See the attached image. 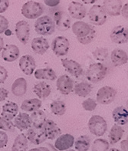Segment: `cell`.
Masks as SVG:
<instances>
[{
    "label": "cell",
    "instance_id": "cell-1",
    "mask_svg": "<svg viewBox=\"0 0 128 151\" xmlns=\"http://www.w3.org/2000/svg\"><path fill=\"white\" fill-rule=\"evenodd\" d=\"M72 32L77 37L78 41L82 45L90 44L96 35L94 27L81 21L76 22L73 24Z\"/></svg>",
    "mask_w": 128,
    "mask_h": 151
},
{
    "label": "cell",
    "instance_id": "cell-2",
    "mask_svg": "<svg viewBox=\"0 0 128 151\" xmlns=\"http://www.w3.org/2000/svg\"><path fill=\"white\" fill-rule=\"evenodd\" d=\"M35 30L43 36L51 35L55 31V25L53 19L48 15L40 16L35 22Z\"/></svg>",
    "mask_w": 128,
    "mask_h": 151
},
{
    "label": "cell",
    "instance_id": "cell-3",
    "mask_svg": "<svg viewBox=\"0 0 128 151\" xmlns=\"http://www.w3.org/2000/svg\"><path fill=\"white\" fill-rule=\"evenodd\" d=\"M107 68L101 63L91 64L86 72V78L93 83H98L107 75Z\"/></svg>",
    "mask_w": 128,
    "mask_h": 151
},
{
    "label": "cell",
    "instance_id": "cell-4",
    "mask_svg": "<svg viewBox=\"0 0 128 151\" xmlns=\"http://www.w3.org/2000/svg\"><path fill=\"white\" fill-rule=\"evenodd\" d=\"M44 6L42 3L29 1L25 3L22 8V15L29 19H38L44 12Z\"/></svg>",
    "mask_w": 128,
    "mask_h": 151
},
{
    "label": "cell",
    "instance_id": "cell-5",
    "mask_svg": "<svg viewBox=\"0 0 128 151\" xmlns=\"http://www.w3.org/2000/svg\"><path fill=\"white\" fill-rule=\"evenodd\" d=\"M88 129L94 136H103L107 130V121L100 115H94L88 121Z\"/></svg>",
    "mask_w": 128,
    "mask_h": 151
},
{
    "label": "cell",
    "instance_id": "cell-6",
    "mask_svg": "<svg viewBox=\"0 0 128 151\" xmlns=\"http://www.w3.org/2000/svg\"><path fill=\"white\" fill-rule=\"evenodd\" d=\"M88 18L92 24L95 25H102L107 21V13L103 6L94 5L88 12Z\"/></svg>",
    "mask_w": 128,
    "mask_h": 151
},
{
    "label": "cell",
    "instance_id": "cell-7",
    "mask_svg": "<svg viewBox=\"0 0 128 151\" xmlns=\"http://www.w3.org/2000/svg\"><path fill=\"white\" fill-rule=\"evenodd\" d=\"M117 91L110 86H104L98 90L96 95V101L101 104H110L114 101Z\"/></svg>",
    "mask_w": 128,
    "mask_h": 151
},
{
    "label": "cell",
    "instance_id": "cell-8",
    "mask_svg": "<svg viewBox=\"0 0 128 151\" xmlns=\"http://www.w3.org/2000/svg\"><path fill=\"white\" fill-rule=\"evenodd\" d=\"M52 51L57 56L62 57L66 55L69 52L70 42L67 38L64 36H58L52 43Z\"/></svg>",
    "mask_w": 128,
    "mask_h": 151
},
{
    "label": "cell",
    "instance_id": "cell-9",
    "mask_svg": "<svg viewBox=\"0 0 128 151\" xmlns=\"http://www.w3.org/2000/svg\"><path fill=\"white\" fill-rule=\"evenodd\" d=\"M54 22L58 30L65 32L71 27V19L69 15L62 11H58L54 13Z\"/></svg>",
    "mask_w": 128,
    "mask_h": 151
},
{
    "label": "cell",
    "instance_id": "cell-10",
    "mask_svg": "<svg viewBox=\"0 0 128 151\" xmlns=\"http://www.w3.org/2000/svg\"><path fill=\"white\" fill-rule=\"evenodd\" d=\"M15 35L19 42L26 45L30 36V27L25 21H19L15 25Z\"/></svg>",
    "mask_w": 128,
    "mask_h": 151
},
{
    "label": "cell",
    "instance_id": "cell-11",
    "mask_svg": "<svg viewBox=\"0 0 128 151\" xmlns=\"http://www.w3.org/2000/svg\"><path fill=\"white\" fill-rule=\"evenodd\" d=\"M19 66L25 75H32L35 70L36 63L32 56L30 55H25L20 58Z\"/></svg>",
    "mask_w": 128,
    "mask_h": 151
},
{
    "label": "cell",
    "instance_id": "cell-12",
    "mask_svg": "<svg viewBox=\"0 0 128 151\" xmlns=\"http://www.w3.org/2000/svg\"><path fill=\"white\" fill-rule=\"evenodd\" d=\"M111 39L116 44H125L128 41V32L126 27L118 25L114 27L111 32Z\"/></svg>",
    "mask_w": 128,
    "mask_h": 151
},
{
    "label": "cell",
    "instance_id": "cell-13",
    "mask_svg": "<svg viewBox=\"0 0 128 151\" xmlns=\"http://www.w3.org/2000/svg\"><path fill=\"white\" fill-rule=\"evenodd\" d=\"M41 128L48 140H54L61 134V129L52 120H46Z\"/></svg>",
    "mask_w": 128,
    "mask_h": 151
},
{
    "label": "cell",
    "instance_id": "cell-14",
    "mask_svg": "<svg viewBox=\"0 0 128 151\" xmlns=\"http://www.w3.org/2000/svg\"><path fill=\"white\" fill-rule=\"evenodd\" d=\"M26 137L28 140L35 145H39L44 143L47 139L42 128L35 127H31L28 129Z\"/></svg>",
    "mask_w": 128,
    "mask_h": 151
},
{
    "label": "cell",
    "instance_id": "cell-15",
    "mask_svg": "<svg viewBox=\"0 0 128 151\" xmlns=\"http://www.w3.org/2000/svg\"><path fill=\"white\" fill-rule=\"evenodd\" d=\"M57 89L62 94L68 95L73 91L74 88V81L69 76L66 75H61L57 80L56 82Z\"/></svg>",
    "mask_w": 128,
    "mask_h": 151
},
{
    "label": "cell",
    "instance_id": "cell-16",
    "mask_svg": "<svg viewBox=\"0 0 128 151\" xmlns=\"http://www.w3.org/2000/svg\"><path fill=\"white\" fill-rule=\"evenodd\" d=\"M61 61L65 70L75 78H78L83 74V68L81 65L76 61L68 58H62Z\"/></svg>",
    "mask_w": 128,
    "mask_h": 151
},
{
    "label": "cell",
    "instance_id": "cell-17",
    "mask_svg": "<svg viewBox=\"0 0 128 151\" xmlns=\"http://www.w3.org/2000/svg\"><path fill=\"white\" fill-rule=\"evenodd\" d=\"M75 144V137L69 134L61 135L57 138L55 143V147L59 151H65L70 149Z\"/></svg>",
    "mask_w": 128,
    "mask_h": 151
},
{
    "label": "cell",
    "instance_id": "cell-18",
    "mask_svg": "<svg viewBox=\"0 0 128 151\" xmlns=\"http://www.w3.org/2000/svg\"><path fill=\"white\" fill-rule=\"evenodd\" d=\"M103 8L106 13L111 16H118L121 15L122 9L121 0H104Z\"/></svg>",
    "mask_w": 128,
    "mask_h": 151
},
{
    "label": "cell",
    "instance_id": "cell-19",
    "mask_svg": "<svg viewBox=\"0 0 128 151\" xmlns=\"http://www.w3.org/2000/svg\"><path fill=\"white\" fill-rule=\"evenodd\" d=\"M68 12L73 19L80 20L86 16L87 10L82 3L78 2H71L68 6Z\"/></svg>",
    "mask_w": 128,
    "mask_h": 151
},
{
    "label": "cell",
    "instance_id": "cell-20",
    "mask_svg": "<svg viewBox=\"0 0 128 151\" xmlns=\"http://www.w3.org/2000/svg\"><path fill=\"white\" fill-rule=\"evenodd\" d=\"M19 48L15 45H7L4 47L2 52V59L7 62H12L19 58Z\"/></svg>",
    "mask_w": 128,
    "mask_h": 151
},
{
    "label": "cell",
    "instance_id": "cell-21",
    "mask_svg": "<svg viewBox=\"0 0 128 151\" xmlns=\"http://www.w3.org/2000/svg\"><path fill=\"white\" fill-rule=\"evenodd\" d=\"M32 49L38 55H43L45 53L49 48V43L46 38L43 37H37L33 38L31 44Z\"/></svg>",
    "mask_w": 128,
    "mask_h": 151
},
{
    "label": "cell",
    "instance_id": "cell-22",
    "mask_svg": "<svg viewBox=\"0 0 128 151\" xmlns=\"http://www.w3.org/2000/svg\"><path fill=\"white\" fill-rule=\"evenodd\" d=\"M111 59L114 67H118L127 63L128 56L125 51L120 48H115L111 52Z\"/></svg>",
    "mask_w": 128,
    "mask_h": 151
},
{
    "label": "cell",
    "instance_id": "cell-23",
    "mask_svg": "<svg viewBox=\"0 0 128 151\" xmlns=\"http://www.w3.org/2000/svg\"><path fill=\"white\" fill-rule=\"evenodd\" d=\"M14 127L20 130H27L32 127L30 116L27 113H19L14 118Z\"/></svg>",
    "mask_w": 128,
    "mask_h": 151
},
{
    "label": "cell",
    "instance_id": "cell-24",
    "mask_svg": "<svg viewBox=\"0 0 128 151\" xmlns=\"http://www.w3.org/2000/svg\"><path fill=\"white\" fill-rule=\"evenodd\" d=\"M114 121L117 125H125L128 122V111L123 106L116 107L112 112Z\"/></svg>",
    "mask_w": 128,
    "mask_h": 151
},
{
    "label": "cell",
    "instance_id": "cell-25",
    "mask_svg": "<svg viewBox=\"0 0 128 151\" xmlns=\"http://www.w3.org/2000/svg\"><path fill=\"white\" fill-rule=\"evenodd\" d=\"M19 113V106L15 102L9 101L2 106V117L12 121Z\"/></svg>",
    "mask_w": 128,
    "mask_h": 151
},
{
    "label": "cell",
    "instance_id": "cell-26",
    "mask_svg": "<svg viewBox=\"0 0 128 151\" xmlns=\"http://www.w3.org/2000/svg\"><path fill=\"white\" fill-rule=\"evenodd\" d=\"M27 81L24 78L15 80L12 85V92L16 97H22L27 92Z\"/></svg>",
    "mask_w": 128,
    "mask_h": 151
},
{
    "label": "cell",
    "instance_id": "cell-27",
    "mask_svg": "<svg viewBox=\"0 0 128 151\" xmlns=\"http://www.w3.org/2000/svg\"><path fill=\"white\" fill-rule=\"evenodd\" d=\"M33 92L38 96L39 99H45L51 94L52 88L46 82L42 81L35 85L33 88Z\"/></svg>",
    "mask_w": 128,
    "mask_h": 151
},
{
    "label": "cell",
    "instance_id": "cell-28",
    "mask_svg": "<svg viewBox=\"0 0 128 151\" xmlns=\"http://www.w3.org/2000/svg\"><path fill=\"white\" fill-rule=\"evenodd\" d=\"M35 78L38 80L55 81L57 79V75L53 69L51 68L38 69L34 73Z\"/></svg>",
    "mask_w": 128,
    "mask_h": 151
},
{
    "label": "cell",
    "instance_id": "cell-29",
    "mask_svg": "<svg viewBox=\"0 0 128 151\" xmlns=\"http://www.w3.org/2000/svg\"><path fill=\"white\" fill-rule=\"evenodd\" d=\"M42 101L38 98H32V99L25 100L22 103L21 109L26 112H33L40 109L42 107Z\"/></svg>",
    "mask_w": 128,
    "mask_h": 151
},
{
    "label": "cell",
    "instance_id": "cell-30",
    "mask_svg": "<svg viewBox=\"0 0 128 151\" xmlns=\"http://www.w3.org/2000/svg\"><path fill=\"white\" fill-rule=\"evenodd\" d=\"M30 119L32 122V127H38V128H41L45 121L47 120L45 113L42 110L33 111L30 115Z\"/></svg>",
    "mask_w": 128,
    "mask_h": 151
},
{
    "label": "cell",
    "instance_id": "cell-31",
    "mask_svg": "<svg viewBox=\"0 0 128 151\" xmlns=\"http://www.w3.org/2000/svg\"><path fill=\"white\" fill-rule=\"evenodd\" d=\"M28 139L24 134H19L14 140L11 151H27Z\"/></svg>",
    "mask_w": 128,
    "mask_h": 151
},
{
    "label": "cell",
    "instance_id": "cell-32",
    "mask_svg": "<svg viewBox=\"0 0 128 151\" xmlns=\"http://www.w3.org/2000/svg\"><path fill=\"white\" fill-rule=\"evenodd\" d=\"M124 134V130L120 125H113L109 134V144L112 145L117 144L119 140H121Z\"/></svg>",
    "mask_w": 128,
    "mask_h": 151
},
{
    "label": "cell",
    "instance_id": "cell-33",
    "mask_svg": "<svg viewBox=\"0 0 128 151\" xmlns=\"http://www.w3.org/2000/svg\"><path fill=\"white\" fill-rule=\"evenodd\" d=\"M73 89L75 90V93L77 95L81 98H85L91 92L92 87L89 83L83 81L75 84Z\"/></svg>",
    "mask_w": 128,
    "mask_h": 151
},
{
    "label": "cell",
    "instance_id": "cell-34",
    "mask_svg": "<svg viewBox=\"0 0 128 151\" xmlns=\"http://www.w3.org/2000/svg\"><path fill=\"white\" fill-rule=\"evenodd\" d=\"M75 149L78 151H88L91 147V138L87 135L79 137L75 141Z\"/></svg>",
    "mask_w": 128,
    "mask_h": 151
},
{
    "label": "cell",
    "instance_id": "cell-35",
    "mask_svg": "<svg viewBox=\"0 0 128 151\" xmlns=\"http://www.w3.org/2000/svg\"><path fill=\"white\" fill-rule=\"evenodd\" d=\"M51 111L55 115L62 116L66 112V104L62 101H54L50 104Z\"/></svg>",
    "mask_w": 128,
    "mask_h": 151
},
{
    "label": "cell",
    "instance_id": "cell-36",
    "mask_svg": "<svg viewBox=\"0 0 128 151\" xmlns=\"http://www.w3.org/2000/svg\"><path fill=\"white\" fill-rule=\"evenodd\" d=\"M110 144L105 139L98 138L94 141L91 147V151H107L109 150Z\"/></svg>",
    "mask_w": 128,
    "mask_h": 151
},
{
    "label": "cell",
    "instance_id": "cell-37",
    "mask_svg": "<svg viewBox=\"0 0 128 151\" xmlns=\"http://www.w3.org/2000/svg\"><path fill=\"white\" fill-rule=\"evenodd\" d=\"M92 54L96 60L102 61H104L108 56V50L105 48H98L94 50Z\"/></svg>",
    "mask_w": 128,
    "mask_h": 151
},
{
    "label": "cell",
    "instance_id": "cell-38",
    "mask_svg": "<svg viewBox=\"0 0 128 151\" xmlns=\"http://www.w3.org/2000/svg\"><path fill=\"white\" fill-rule=\"evenodd\" d=\"M13 128L14 124L12 121L0 116V130L9 131V130H12Z\"/></svg>",
    "mask_w": 128,
    "mask_h": 151
},
{
    "label": "cell",
    "instance_id": "cell-39",
    "mask_svg": "<svg viewBox=\"0 0 128 151\" xmlns=\"http://www.w3.org/2000/svg\"><path fill=\"white\" fill-rule=\"evenodd\" d=\"M98 106V103L92 98H88L82 102V107L85 111H93L96 109Z\"/></svg>",
    "mask_w": 128,
    "mask_h": 151
},
{
    "label": "cell",
    "instance_id": "cell-40",
    "mask_svg": "<svg viewBox=\"0 0 128 151\" xmlns=\"http://www.w3.org/2000/svg\"><path fill=\"white\" fill-rule=\"evenodd\" d=\"M9 21L6 17L0 15V34L4 33L9 28Z\"/></svg>",
    "mask_w": 128,
    "mask_h": 151
},
{
    "label": "cell",
    "instance_id": "cell-41",
    "mask_svg": "<svg viewBox=\"0 0 128 151\" xmlns=\"http://www.w3.org/2000/svg\"><path fill=\"white\" fill-rule=\"evenodd\" d=\"M8 140H9V138H8L7 134L3 130H0V149L6 147Z\"/></svg>",
    "mask_w": 128,
    "mask_h": 151
},
{
    "label": "cell",
    "instance_id": "cell-42",
    "mask_svg": "<svg viewBox=\"0 0 128 151\" xmlns=\"http://www.w3.org/2000/svg\"><path fill=\"white\" fill-rule=\"evenodd\" d=\"M8 78V71L3 66L0 65V84L6 81Z\"/></svg>",
    "mask_w": 128,
    "mask_h": 151
},
{
    "label": "cell",
    "instance_id": "cell-43",
    "mask_svg": "<svg viewBox=\"0 0 128 151\" xmlns=\"http://www.w3.org/2000/svg\"><path fill=\"white\" fill-rule=\"evenodd\" d=\"M9 6V0H0V13H3Z\"/></svg>",
    "mask_w": 128,
    "mask_h": 151
},
{
    "label": "cell",
    "instance_id": "cell-44",
    "mask_svg": "<svg viewBox=\"0 0 128 151\" xmlns=\"http://www.w3.org/2000/svg\"><path fill=\"white\" fill-rule=\"evenodd\" d=\"M9 96V91L6 90V88H0V102L3 101Z\"/></svg>",
    "mask_w": 128,
    "mask_h": 151
},
{
    "label": "cell",
    "instance_id": "cell-45",
    "mask_svg": "<svg viewBox=\"0 0 128 151\" xmlns=\"http://www.w3.org/2000/svg\"><path fill=\"white\" fill-rule=\"evenodd\" d=\"M60 1L61 0H44V2L46 6L49 7H55L59 5Z\"/></svg>",
    "mask_w": 128,
    "mask_h": 151
},
{
    "label": "cell",
    "instance_id": "cell-46",
    "mask_svg": "<svg viewBox=\"0 0 128 151\" xmlns=\"http://www.w3.org/2000/svg\"><path fill=\"white\" fill-rule=\"evenodd\" d=\"M121 13L122 14V15L126 19H127L128 15H127V4H125L124 6H123V8L121 9Z\"/></svg>",
    "mask_w": 128,
    "mask_h": 151
},
{
    "label": "cell",
    "instance_id": "cell-47",
    "mask_svg": "<svg viewBox=\"0 0 128 151\" xmlns=\"http://www.w3.org/2000/svg\"><path fill=\"white\" fill-rule=\"evenodd\" d=\"M127 144H128L127 140H123V141H121V150H122V151H128Z\"/></svg>",
    "mask_w": 128,
    "mask_h": 151
},
{
    "label": "cell",
    "instance_id": "cell-48",
    "mask_svg": "<svg viewBox=\"0 0 128 151\" xmlns=\"http://www.w3.org/2000/svg\"><path fill=\"white\" fill-rule=\"evenodd\" d=\"M29 151H50L48 149L45 147H41L38 148H33V149L29 150Z\"/></svg>",
    "mask_w": 128,
    "mask_h": 151
},
{
    "label": "cell",
    "instance_id": "cell-49",
    "mask_svg": "<svg viewBox=\"0 0 128 151\" xmlns=\"http://www.w3.org/2000/svg\"><path fill=\"white\" fill-rule=\"evenodd\" d=\"M45 147L48 148L50 151H59V150H58L56 149L53 145H52L51 144H48H48H45Z\"/></svg>",
    "mask_w": 128,
    "mask_h": 151
},
{
    "label": "cell",
    "instance_id": "cell-50",
    "mask_svg": "<svg viewBox=\"0 0 128 151\" xmlns=\"http://www.w3.org/2000/svg\"><path fill=\"white\" fill-rule=\"evenodd\" d=\"M81 1L85 4H94L98 0H81Z\"/></svg>",
    "mask_w": 128,
    "mask_h": 151
},
{
    "label": "cell",
    "instance_id": "cell-51",
    "mask_svg": "<svg viewBox=\"0 0 128 151\" xmlns=\"http://www.w3.org/2000/svg\"><path fill=\"white\" fill-rule=\"evenodd\" d=\"M4 48V41L3 38L0 36V52H2Z\"/></svg>",
    "mask_w": 128,
    "mask_h": 151
},
{
    "label": "cell",
    "instance_id": "cell-52",
    "mask_svg": "<svg viewBox=\"0 0 128 151\" xmlns=\"http://www.w3.org/2000/svg\"><path fill=\"white\" fill-rule=\"evenodd\" d=\"M107 151H121V150L118 149H117V148H111V149L108 150Z\"/></svg>",
    "mask_w": 128,
    "mask_h": 151
},
{
    "label": "cell",
    "instance_id": "cell-53",
    "mask_svg": "<svg viewBox=\"0 0 128 151\" xmlns=\"http://www.w3.org/2000/svg\"><path fill=\"white\" fill-rule=\"evenodd\" d=\"M65 151H76V150H72V149H70V150H65Z\"/></svg>",
    "mask_w": 128,
    "mask_h": 151
}]
</instances>
